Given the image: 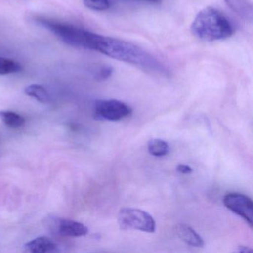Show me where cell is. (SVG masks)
Here are the masks:
<instances>
[{"label": "cell", "mask_w": 253, "mask_h": 253, "mask_svg": "<svg viewBox=\"0 0 253 253\" xmlns=\"http://www.w3.org/2000/svg\"><path fill=\"white\" fill-rule=\"evenodd\" d=\"M238 253H252L253 250L250 249V247H245V246H241V247H238Z\"/></svg>", "instance_id": "obj_17"}, {"label": "cell", "mask_w": 253, "mask_h": 253, "mask_svg": "<svg viewBox=\"0 0 253 253\" xmlns=\"http://www.w3.org/2000/svg\"><path fill=\"white\" fill-rule=\"evenodd\" d=\"M190 29L193 36L207 42L228 39L234 34L233 26L227 17L213 7L201 10L194 19Z\"/></svg>", "instance_id": "obj_1"}, {"label": "cell", "mask_w": 253, "mask_h": 253, "mask_svg": "<svg viewBox=\"0 0 253 253\" xmlns=\"http://www.w3.org/2000/svg\"><path fill=\"white\" fill-rule=\"evenodd\" d=\"M177 171L180 172V174H189L192 172L193 169L192 167H189V165L186 164H179L177 167Z\"/></svg>", "instance_id": "obj_16"}, {"label": "cell", "mask_w": 253, "mask_h": 253, "mask_svg": "<svg viewBox=\"0 0 253 253\" xmlns=\"http://www.w3.org/2000/svg\"><path fill=\"white\" fill-rule=\"evenodd\" d=\"M35 20L40 26L52 32L65 43L75 48L95 51L100 36L98 34L43 17H38Z\"/></svg>", "instance_id": "obj_2"}, {"label": "cell", "mask_w": 253, "mask_h": 253, "mask_svg": "<svg viewBox=\"0 0 253 253\" xmlns=\"http://www.w3.org/2000/svg\"><path fill=\"white\" fill-rule=\"evenodd\" d=\"M22 66L20 63L11 59L0 57V75H10L21 72Z\"/></svg>", "instance_id": "obj_13"}, {"label": "cell", "mask_w": 253, "mask_h": 253, "mask_svg": "<svg viewBox=\"0 0 253 253\" xmlns=\"http://www.w3.org/2000/svg\"><path fill=\"white\" fill-rule=\"evenodd\" d=\"M25 93L29 97H34L41 103H45L49 101L48 91L42 85L37 84L29 85L25 89Z\"/></svg>", "instance_id": "obj_12"}, {"label": "cell", "mask_w": 253, "mask_h": 253, "mask_svg": "<svg viewBox=\"0 0 253 253\" xmlns=\"http://www.w3.org/2000/svg\"><path fill=\"white\" fill-rule=\"evenodd\" d=\"M118 223L124 230L135 229L153 233L156 229V222L147 211L135 208H124L118 214Z\"/></svg>", "instance_id": "obj_3"}, {"label": "cell", "mask_w": 253, "mask_h": 253, "mask_svg": "<svg viewBox=\"0 0 253 253\" xmlns=\"http://www.w3.org/2000/svg\"><path fill=\"white\" fill-rule=\"evenodd\" d=\"M148 151L153 156L164 157L169 152V146L161 139H152L148 143Z\"/></svg>", "instance_id": "obj_11"}, {"label": "cell", "mask_w": 253, "mask_h": 253, "mask_svg": "<svg viewBox=\"0 0 253 253\" xmlns=\"http://www.w3.org/2000/svg\"><path fill=\"white\" fill-rule=\"evenodd\" d=\"M84 4L87 8L96 11H107L111 6L109 0H84Z\"/></svg>", "instance_id": "obj_14"}, {"label": "cell", "mask_w": 253, "mask_h": 253, "mask_svg": "<svg viewBox=\"0 0 253 253\" xmlns=\"http://www.w3.org/2000/svg\"><path fill=\"white\" fill-rule=\"evenodd\" d=\"M176 231L179 238L188 245L195 247H204V240L191 226L180 223L177 225Z\"/></svg>", "instance_id": "obj_8"}, {"label": "cell", "mask_w": 253, "mask_h": 253, "mask_svg": "<svg viewBox=\"0 0 253 253\" xmlns=\"http://www.w3.org/2000/svg\"><path fill=\"white\" fill-rule=\"evenodd\" d=\"M131 112V107L120 100H97L94 105V117L98 121H121L130 116Z\"/></svg>", "instance_id": "obj_4"}, {"label": "cell", "mask_w": 253, "mask_h": 253, "mask_svg": "<svg viewBox=\"0 0 253 253\" xmlns=\"http://www.w3.org/2000/svg\"><path fill=\"white\" fill-rule=\"evenodd\" d=\"M57 248V244L51 238L45 236L35 238L25 245L26 251L34 253H51Z\"/></svg>", "instance_id": "obj_7"}, {"label": "cell", "mask_w": 253, "mask_h": 253, "mask_svg": "<svg viewBox=\"0 0 253 253\" xmlns=\"http://www.w3.org/2000/svg\"><path fill=\"white\" fill-rule=\"evenodd\" d=\"M223 204L226 208L242 217L250 227H253V204L251 198L244 194L232 192L225 195Z\"/></svg>", "instance_id": "obj_5"}, {"label": "cell", "mask_w": 253, "mask_h": 253, "mask_svg": "<svg viewBox=\"0 0 253 253\" xmlns=\"http://www.w3.org/2000/svg\"><path fill=\"white\" fill-rule=\"evenodd\" d=\"M113 69L110 66H100L99 69L94 72V78L96 81H103L107 80L108 78L112 76Z\"/></svg>", "instance_id": "obj_15"}, {"label": "cell", "mask_w": 253, "mask_h": 253, "mask_svg": "<svg viewBox=\"0 0 253 253\" xmlns=\"http://www.w3.org/2000/svg\"><path fill=\"white\" fill-rule=\"evenodd\" d=\"M224 2L234 13L243 20L253 21V5L249 0H224Z\"/></svg>", "instance_id": "obj_9"}, {"label": "cell", "mask_w": 253, "mask_h": 253, "mask_svg": "<svg viewBox=\"0 0 253 253\" xmlns=\"http://www.w3.org/2000/svg\"><path fill=\"white\" fill-rule=\"evenodd\" d=\"M57 231L63 236L78 238L87 235L88 229L81 222L69 219H60L57 222Z\"/></svg>", "instance_id": "obj_6"}, {"label": "cell", "mask_w": 253, "mask_h": 253, "mask_svg": "<svg viewBox=\"0 0 253 253\" xmlns=\"http://www.w3.org/2000/svg\"><path fill=\"white\" fill-rule=\"evenodd\" d=\"M138 2H149V3H158L161 0H134Z\"/></svg>", "instance_id": "obj_18"}, {"label": "cell", "mask_w": 253, "mask_h": 253, "mask_svg": "<svg viewBox=\"0 0 253 253\" xmlns=\"http://www.w3.org/2000/svg\"><path fill=\"white\" fill-rule=\"evenodd\" d=\"M0 119L10 128H18L23 126L25 119L16 112L11 111H0Z\"/></svg>", "instance_id": "obj_10"}]
</instances>
